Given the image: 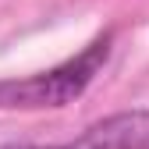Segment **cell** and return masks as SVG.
Returning <instances> with one entry per match:
<instances>
[{"label":"cell","mask_w":149,"mask_h":149,"mask_svg":"<svg viewBox=\"0 0 149 149\" xmlns=\"http://www.w3.org/2000/svg\"><path fill=\"white\" fill-rule=\"evenodd\" d=\"M110 46H114V32H103L89 46H82L74 57L53 64L46 71L22 74V78H0V114H14V110H61V107L74 103L96 82V74L107 68Z\"/></svg>","instance_id":"6da1fadb"},{"label":"cell","mask_w":149,"mask_h":149,"mask_svg":"<svg viewBox=\"0 0 149 149\" xmlns=\"http://www.w3.org/2000/svg\"><path fill=\"white\" fill-rule=\"evenodd\" d=\"M0 149H149V107L107 114V117L92 121L74 139H64V142H46V146L7 142Z\"/></svg>","instance_id":"7a4b0ae2"}]
</instances>
